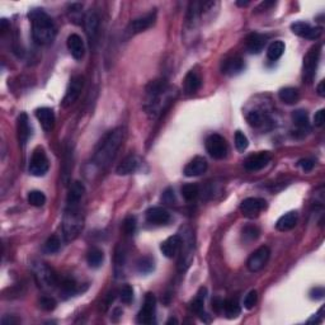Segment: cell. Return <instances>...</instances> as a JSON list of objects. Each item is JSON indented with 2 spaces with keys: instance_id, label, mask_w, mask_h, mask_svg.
<instances>
[{
  "instance_id": "1",
  "label": "cell",
  "mask_w": 325,
  "mask_h": 325,
  "mask_svg": "<svg viewBox=\"0 0 325 325\" xmlns=\"http://www.w3.org/2000/svg\"><path fill=\"white\" fill-rule=\"evenodd\" d=\"M122 141H123V129L114 128L113 131L108 132L103 139L99 141L95 151H94L93 161L101 169L108 167L112 160L116 156L117 151L121 147Z\"/></svg>"
},
{
  "instance_id": "2",
  "label": "cell",
  "mask_w": 325,
  "mask_h": 325,
  "mask_svg": "<svg viewBox=\"0 0 325 325\" xmlns=\"http://www.w3.org/2000/svg\"><path fill=\"white\" fill-rule=\"evenodd\" d=\"M32 23L33 40L38 45H47L55 40L56 25L52 18L43 9H32L28 14Z\"/></svg>"
},
{
  "instance_id": "3",
  "label": "cell",
  "mask_w": 325,
  "mask_h": 325,
  "mask_svg": "<svg viewBox=\"0 0 325 325\" xmlns=\"http://www.w3.org/2000/svg\"><path fill=\"white\" fill-rule=\"evenodd\" d=\"M83 229V213L80 203L78 205H66L62 218V231L66 241H71L80 234Z\"/></svg>"
},
{
  "instance_id": "4",
  "label": "cell",
  "mask_w": 325,
  "mask_h": 325,
  "mask_svg": "<svg viewBox=\"0 0 325 325\" xmlns=\"http://www.w3.org/2000/svg\"><path fill=\"white\" fill-rule=\"evenodd\" d=\"M320 53H321V46L316 45L312 46L307 51L306 56L304 57V71H302V79L305 83L310 84L314 80V76L316 74L317 63L320 60Z\"/></svg>"
},
{
  "instance_id": "5",
  "label": "cell",
  "mask_w": 325,
  "mask_h": 325,
  "mask_svg": "<svg viewBox=\"0 0 325 325\" xmlns=\"http://www.w3.org/2000/svg\"><path fill=\"white\" fill-rule=\"evenodd\" d=\"M33 276L38 287L42 289H50L56 284V274L47 264L36 263L33 264Z\"/></svg>"
},
{
  "instance_id": "6",
  "label": "cell",
  "mask_w": 325,
  "mask_h": 325,
  "mask_svg": "<svg viewBox=\"0 0 325 325\" xmlns=\"http://www.w3.org/2000/svg\"><path fill=\"white\" fill-rule=\"evenodd\" d=\"M206 150H207L210 156H212L213 159H223V157H226L229 151L228 142H226V140L221 135H210L207 137V140H206Z\"/></svg>"
},
{
  "instance_id": "7",
  "label": "cell",
  "mask_w": 325,
  "mask_h": 325,
  "mask_svg": "<svg viewBox=\"0 0 325 325\" xmlns=\"http://www.w3.org/2000/svg\"><path fill=\"white\" fill-rule=\"evenodd\" d=\"M48 168H50V164H48L45 150L42 147H37L30 157L29 173L35 177H43L48 172Z\"/></svg>"
},
{
  "instance_id": "8",
  "label": "cell",
  "mask_w": 325,
  "mask_h": 325,
  "mask_svg": "<svg viewBox=\"0 0 325 325\" xmlns=\"http://www.w3.org/2000/svg\"><path fill=\"white\" fill-rule=\"evenodd\" d=\"M84 88V78L81 75H76L74 76L70 80V84H69L68 89H66L65 96L62 99V107L63 108H68V107L73 106L76 101L80 96L81 90Z\"/></svg>"
},
{
  "instance_id": "9",
  "label": "cell",
  "mask_w": 325,
  "mask_h": 325,
  "mask_svg": "<svg viewBox=\"0 0 325 325\" xmlns=\"http://www.w3.org/2000/svg\"><path fill=\"white\" fill-rule=\"evenodd\" d=\"M155 20H156V12L154 10V12H150L147 13V14L142 15V17H139L136 18V19L131 20V22L128 23V25H127L126 33L128 36H134L137 35V33L144 32V30L149 29V28L154 24Z\"/></svg>"
},
{
  "instance_id": "10",
  "label": "cell",
  "mask_w": 325,
  "mask_h": 325,
  "mask_svg": "<svg viewBox=\"0 0 325 325\" xmlns=\"http://www.w3.org/2000/svg\"><path fill=\"white\" fill-rule=\"evenodd\" d=\"M155 307H156V299L152 294H146L141 310L137 315V321L140 324H152L155 320Z\"/></svg>"
},
{
  "instance_id": "11",
  "label": "cell",
  "mask_w": 325,
  "mask_h": 325,
  "mask_svg": "<svg viewBox=\"0 0 325 325\" xmlns=\"http://www.w3.org/2000/svg\"><path fill=\"white\" fill-rule=\"evenodd\" d=\"M269 255H271V251H269L268 246H261V248L256 249L254 253H251V255L249 256L248 262H246V266L250 272H259L268 262Z\"/></svg>"
},
{
  "instance_id": "12",
  "label": "cell",
  "mask_w": 325,
  "mask_h": 325,
  "mask_svg": "<svg viewBox=\"0 0 325 325\" xmlns=\"http://www.w3.org/2000/svg\"><path fill=\"white\" fill-rule=\"evenodd\" d=\"M267 207V202L262 198L256 197H249L241 202L240 210L244 216L249 218H254Z\"/></svg>"
},
{
  "instance_id": "13",
  "label": "cell",
  "mask_w": 325,
  "mask_h": 325,
  "mask_svg": "<svg viewBox=\"0 0 325 325\" xmlns=\"http://www.w3.org/2000/svg\"><path fill=\"white\" fill-rule=\"evenodd\" d=\"M291 29L296 36L302 38H307V40H317L322 33L321 27H311L309 23L305 22L292 23Z\"/></svg>"
},
{
  "instance_id": "14",
  "label": "cell",
  "mask_w": 325,
  "mask_h": 325,
  "mask_svg": "<svg viewBox=\"0 0 325 325\" xmlns=\"http://www.w3.org/2000/svg\"><path fill=\"white\" fill-rule=\"evenodd\" d=\"M271 161V155L267 151H261L258 154H253L244 161V168L248 172H258L266 168L268 162Z\"/></svg>"
},
{
  "instance_id": "15",
  "label": "cell",
  "mask_w": 325,
  "mask_h": 325,
  "mask_svg": "<svg viewBox=\"0 0 325 325\" xmlns=\"http://www.w3.org/2000/svg\"><path fill=\"white\" fill-rule=\"evenodd\" d=\"M84 28L90 43H95L99 33V17L94 10H89L84 17Z\"/></svg>"
},
{
  "instance_id": "16",
  "label": "cell",
  "mask_w": 325,
  "mask_h": 325,
  "mask_svg": "<svg viewBox=\"0 0 325 325\" xmlns=\"http://www.w3.org/2000/svg\"><path fill=\"white\" fill-rule=\"evenodd\" d=\"M183 245V240L180 235H172L168 239H165L160 245V250L162 251L167 258H174L179 253L180 248Z\"/></svg>"
},
{
  "instance_id": "17",
  "label": "cell",
  "mask_w": 325,
  "mask_h": 325,
  "mask_svg": "<svg viewBox=\"0 0 325 325\" xmlns=\"http://www.w3.org/2000/svg\"><path fill=\"white\" fill-rule=\"evenodd\" d=\"M145 217L151 225H167L170 221V213L164 207H151L146 211Z\"/></svg>"
},
{
  "instance_id": "18",
  "label": "cell",
  "mask_w": 325,
  "mask_h": 325,
  "mask_svg": "<svg viewBox=\"0 0 325 325\" xmlns=\"http://www.w3.org/2000/svg\"><path fill=\"white\" fill-rule=\"evenodd\" d=\"M245 69V63H244L243 58L239 57V56H233V57H229L226 60L222 61V65H221V71H222L225 75H238L241 71Z\"/></svg>"
},
{
  "instance_id": "19",
  "label": "cell",
  "mask_w": 325,
  "mask_h": 325,
  "mask_svg": "<svg viewBox=\"0 0 325 325\" xmlns=\"http://www.w3.org/2000/svg\"><path fill=\"white\" fill-rule=\"evenodd\" d=\"M207 160L202 156H196L185 165L184 174L187 177H198L207 170Z\"/></svg>"
},
{
  "instance_id": "20",
  "label": "cell",
  "mask_w": 325,
  "mask_h": 325,
  "mask_svg": "<svg viewBox=\"0 0 325 325\" xmlns=\"http://www.w3.org/2000/svg\"><path fill=\"white\" fill-rule=\"evenodd\" d=\"M68 48L70 51L71 56L75 60H81L85 53V46H84L83 38L76 33H73L68 37Z\"/></svg>"
},
{
  "instance_id": "21",
  "label": "cell",
  "mask_w": 325,
  "mask_h": 325,
  "mask_svg": "<svg viewBox=\"0 0 325 325\" xmlns=\"http://www.w3.org/2000/svg\"><path fill=\"white\" fill-rule=\"evenodd\" d=\"M267 43V36L261 33H250L245 40V46L248 52L250 53H261L263 51L264 46Z\"/></svg>"
},
{
  "instance_id": "22",
  "label": "cell",
  "mask_w": 325,
  "mask_h": 325,
  "mask_svg": "<svg viewBox=\"0 0 325 325\" xmlns=\"http://www.w3.org/2000/svg\"><path fill=\"white\" fill-rule=\"evenodd\" d=\"M18 140H19V145L22 147L25 146L28 139L30 136V127H29V119H28L27 113H20L18 117Z\"/></svg>"
},
{
  "instance_id": "23",
  "label": "cell",
  "mask_w": 325,
  "mask_h": 325,
  "mask_svg": "<svg viewBox=\"0 0 325 325\" xmlns=\"http://www.w3.org/2000/svg\"><path fill=\"white\" fill-rule=\"evenodd\" d=\"M36 117L40 121L41 126L45 131H51L55 126V114H53V111L51 108H47V107H42V108H38L36 111Z\"/></svg>"
},
{
  "instance_id": "24",
  "label": "cell",
  "mask_w": 325,
  "mask_h": 325,
  "mask_svg": "<svg viewBox=\"0 0 325 325\" xmlns=\"http://www.w3.org/2000/svg\"><path fill=\"white\" fill-rule=\"evenodd\" d=\"M140 167V160L136 155H128V156L124 157L122 160V162H119L118 167H117L116 173L118 175H127L132 174V173L136 172Z\"/></svg>"
},
{
  "instance_id": "25",
  "label": "cell",
  "mask_w": 325,
  "mask_h": 325,
  "mask_svg": "<svg viewBox=\"0 0 325 325\" xmlns=\"http://www.w3.org/2000/svg\"><path fill=\"white\" fill-rule=\"evenodd\" d=\"M202 85V79L197 71L192 70L185 75L184 78V91L187 95H192Z\"/></svg>"
},
{
  "instance_id": "26",
  "label": "cell",
  "mask_w": 325,
  "mask_h": 325,
  "mask_svg": "<svg viewBox=\"0 0 325 325\" xmlns=\"http://www.w3.org/2000/svg\"><path fill=\"white\" fill-rule=\"evenodd\" d=\"M84 193H85V187L81 182H74L70 185V189H69L68 198H66V203L68 205H78L80 203L81 198H83Z\"/></svg>"
},
{
  "instance_id": "27",
  "label": "cell",
  "mask_w": 325,
  "mask_h": 325,
  "mask_svg": "<svg viewBox=\"0 0 325 325\" xmlns=\"http://www.w3.org/2000/svg\"><path fill=\"white\" fill-rule=\"evenodd\" d=\"M297 223V212L291 211V212L284 213L283 216L278 218L276 223V229L279 231H288L294 229Z\"/></svg>"
},
{
  "instance_id": "28",
  "label": "cell",
  "mask_w": 325,
  "mask_h": 325,
  "mask_svg": "<svg viewBox=\"0 0 325 325\" xmlns=\"http://www.w3.org/2000/svg\"><path fill=\"white\" fill-rule=\"evenodd\" d=\"M278 96L284 104H295L299 102L300 93L296 88L287 86V88H282L281 90L278 91Z\"/></svg>"
},
{
  "instance_id": "29",
  "label": "cell",
  "mask_w": 325,
  "mask_h": 325,
  "mask_svg": "<svg viewBox=\"0 0 325 325\" xmlns=\"http://www.w3.org/2000/svg\"><path fill=\"white\" fill-rule=\"evenodd\" d=\"M222 309L225 311L226 317L228 319H234V317H238L240 314L241 309L240 305H239L238 300L235 299H228L222 302Z\"/></svg>"
},
{
  "instance_id": "30",
  "label": "cell",
  "mask_w": 325,
  "mask_h": 325,
  "mask_svg": "<svg viewBox=\"0 0 325 325\" xmlns=\"http://www.w3.org/2000/svg\"><path fill=\"white\" fill-rule=\"evenodd\" d=\"M284 43L282 41H274L271 45L268 46V50H267V57L271 61H277L284 52Z\"/></svg>"
},
{
  "instance_id": "31",
  "label": "cell",
  "mask_w": 325,
  "mask_h": 325,
  "mask_svg": "<svg viewBox=\"0 0 325 325\" xmlns=\"http://www.w3.org/2000/svg\"><path fill=\"white\" fill-rule=\"evenodd\" d=\"M86 261H88V264L90 268H99V267L103 264L104 261V253L98 248H93L88 253V256H86Z\"/></svg>"
},
{
  "instance_id": "32",
  "label": "cell",
  "mask_w": 325,
  "mask_h": 325,
  "mask_svg": "<svg viewBox=\"0 0 325 325\" xmlns=\"http://www.w3.org/2000/svg\"><path fill=\"white\" fill-rule=\"evenodd\" d=\"M292 121L299 128H307L309 127V114L304 109H297L292 113Z\"/></svg>"
},
{
  "instance_id": "33",
  "label": "cell",
  "mask_w": 325,
  "mask_h": 325,
  "mask_svg": "<svg viewBox=\"0 0 325 325\" xmlns=\"http://www.w3.org/2000/svg\"><path fill=\"white\" fill-rule=\"evenodd\" d=\"M206 292H207V289L201 288L200 292L197 294V296H196V299L193 300L192 304H190V309H192V311H194L196 314H198L200 316L203 314V305H205Z\"/></svg>"
},
{
  "instance_id": "34",
  "label": "cell",
  "mask_w": 325,
  "mask_h": 325,
  "mask_svg": "<svg viewBox=\"0 0 325 325\" xmlns=\"http://www.w3.org/2000/svg\"><path fill=\"white\" fill-rule=\"evenodd\" d=\"M137 272L141 274H149L154 271V261L150 256H142L136 263Z\"/></svg>"
},
{
  "instance_id": "35",
  "label": "cell",
  "mask_w": 325,
  "mask_h": 325,
  "mask_svg": "<svg viewBox=\"0 0 325 325\" xmlns=\"http://www.w3.org/2000/svg\"><path fill=\"white\" fill-rule=\"evenodd\" d=\"M60 246H61V240L57 235H51L50 238L46 240L45 243V251L48 254H53V253H57L60 250Z\"/></svg>"
},
{
  "instance_id": "36",
  "label": "cell",
  "mask_w": 325,
  "mask_h": 325,
  "mask_svg": "<svg viewBox=\"0 0 325 325\" xmlns=\"http://www.w3.org/2000/svg\"><path fill=\"white\" fill-rule=\"evenodd\" d=\"M182 196L185 201H193L197 198L198 193H200V188L197 184H184L182 187Z\"/></svg>"
},
{
  "instance_id": "37",
  "label": "cell",
  "mask_w": 325,
  "mask_h": 325,
  "mask_svg": "<svg viewBox=\"0 0 325 325\" xmlns=\"http://www.w3.org/2000/svg\"><path fill=\"white\" fill-rule=\"evenodd\" d=\"M28 202L35 207H41L46 203V196L41 190H30L28 193Z\"/></svg>"
},
{
  "instance_id": "38",
  "label": "cell",
  "mask_w": 325,
  "mask_h": 325,
  "mask_svg": "<svg viewBox=\"0 0 325 325\" xmlns=\"http://www.w3.org/2000/svg\"><path fill=\"white\" fill-rule=\"evenodd\" d=\"M241 234H243L244 240L250 243V241H254L258 239L259 229L255 228V226H245V228L243 229V231H241Z\"/></svg>"
},
{
  "instance_id": "39",
  "label": "cell",
  "mask_w": 325,
  "mask_h": 325,
  "mask_svg": "<svg viewBox=\"0 0 325 325\" xmlns=\"http://www.w3.org/2000/svg\"><path fill=\"white\" fill-rule=\"evenodd\" d=\"M119 299H121V301L123 304H131L132 300H134V289H132V287L129 284H124L122 287V289L119 291Z\"/></svg>"
},
{
  "instance_id": "40",
  "label": "cell",
  "mask_w": 325,
  "mask_h": 325,
  "mask_svg": "<svg viewBox=\"0 0 325 325\" xmlns=\"http://www.w3.org/2000/svg\"><path fill=\"white\" fill-rule=\"evenodd\" d=\"M246 121L249 122V124L253 127H259L263 124V116H262L261 112L258 111H251L246 114Z\"/></svg>"
},
{
  "instance_id": "41",
  "label": "cell",
  "mask_w": 325,
  "mask_h": 325,
  "mask_svg": "<svg viewBox=\"0 0 325 325\" xmlns=\"http://www.w3.org/2000/svg\"><path fill=\"white\" fill-rule=\"evenodd\" d=\"M136 225L137 222L135 216H128V217L124 218L123 223H122V229H123L126 235H132L135 233V230H136Z\"/></svg>"
},
{
  "instance_id": "42",
  "label": "cell",
  "mask_w": 325,
  "mask_h": 325,
  "mask_svg": "<svg viewBox=\"0 0 325 325\" xmlns=\"http://www.w3.org/2000/svg\"><path fill=\"white\" fill-rule=\"evenodd\" d=\"M249 141L246 139L245 135L241 131H236L235 132V146L238 149V151H244V150L248 147Z\"/></svg>"
},
{
  "instance_id": "43",
  "label": "cell",
  "mask_w": 325,
  "mask_h": 325,
  "mask_svg": "<svg viewBox=\"0 0 325 325\" xmlns=\"http://www.w3.org/2000/svg\"><path fill=\"white\" fill-rule=\"evenodd\" d=\"M61 288H62V295H65V297H70L78 292V289H76V283L74 281H71V279L63 281Z\"/></svg>"
},
{
  "instance_id": "44",
  "label": "cell",
  "mask_w": 325,
  "mask_h": 325,
  "mask_svg": "<svg viewBox=\"0 0 325 325\" xmlns=\"http://www.w3.org/2000/svg\"><path fill=\"white\" fill-rule=\"evenodd\" d=\"M256 301H258V294L256 291H250L244 299V307L251 310L256 305Z\"/></svg>"
},
{
  "instance_id": "45",
  "label": "cell",
  "mask_w": 325,
  "mask_h": 325,
  "mask_svg": "<svg viewBox=\"0 0 325 325\" xmlns=\"http://www.w3.org/2000/svg\"><path fill=\"white\" fill-rule=\"evenodd\" d=\"M40 306L41 309L46 310V311H51V310H53L56 307V301L52 297L43 296L42 299L40 300Z\"/></svg>"
},
{
  "instance_id": "46",
  "label": "cell",
  "mask_w": 325,
  "mask_h": 325,
  "mask_svg": "<svg viewBox=\"0 0 325 325\" xmlns=\"http://www.w3.org/2000/svg\"><path fill=\"white\" fill-rule=\"evenodd\" d=\"M161 201L164 203H167V205H172V203L175 201L174 190H173L172 188H168V189H165L164 193H162V196H161Z\"/></svg>"
},
{
  "instance_id": "47",
  "label": "cell",
  "mask_w": 325,
  "mask_h": 325,
  "mask_svg": "<svg viewBox=\"0 0 325 325\" xmlns=\"http://www.w3.org/2000/svg\"><path fill=\"white\" fill-rule=\"evenodd\" d=\"M325 292L322 287H315L310 291V299L311 300H321L324 297Z\"/></svg>"
},
{
  "instance_id": "48",
  "label": "cell",
  "mask_w": 325,
  "mask_h": 325,
  "mask_svg": "<svg viewBox=\"0 0 325 325\" xmlns=\"http://www.w3.org/2000/svg\"><path fill=\"white\" fill-rule=\"evenodd\" d=\"M324 121H325V111L324 109H320V111H317L316 113H315V117H314L315 126L321 127L322 124H324Z\"/></svg>"
},
{
  "instance_id": "49",
  "label": "cell",
  "mask_w": 325,
  "mask_h": 325,
  "mask_svg": "<svg viewBox=\"0 0 325 325\" xmlns=\"http://www.w3.org/2000/svg\"><path fill=\"white\" fill-rule=\"evenodd\" d=\"M299 165L302 168V170H305V172H311V170L314 169L315 162L312 161L311 159H301L299 161Z\"/></svg>"
},
{
  "instance_id": "50",
  "label": "cell",
  "mask_w": 325,
  "mask_h": 325,
  "mask_svg": "<svg viewBox=\"0 0 325 325\" xmlns=\"http://www.w3.org/2000/svg\"><path fill=\"white\" fill-rule=\"evenodd\" d=\"M17 322H19V320L17 319V317H13V316H10V317H4V319L2 320V324L3 325H8V324H17Z\"/></svg>"
},
{
  "instance_id": "51",
  "label": "cell",
  "mask_w": 325,
  "mask_h": 325,
  "mask_svg": "<svg viewBox=\"0 0 325 325\" xmlns=\"http://www.w3.org/2000/svg\"><path fill=\"white\" fill-rule=\"evenodd\" d=\"M317 94L320 96H325V83L324 81H320V84L317 85Z\"/></svg>"
},
{
  "instance_id": "52",
  "label": "cell",
  "mask_w": 325,
  "mask_h": 325,
  "mask_svg": "<svg viewBox=\"0 0 325 325\" xmlns=\"http://www.w3.org/2000/svg\"><path fill=\"white\" fill-rule=\"evenodd\" d=\"M236 5H239V7H246V5H249V2H236Z\"/></svg>"
},
{
  "instance_id": "53",
  "label": "cell",
  "mask_w": 325,
  "mask_h": 325,
  "mask_svg": "<svg viewBox=\"0 0 325 325\" xmlns=\"http://www.w3.org/2000/svg\"><path fill=\"white\" fill-rule=\"evenodd\" d=\"M170 322H177V320H175V319H170L169 321H168V324H170Z\"/></svg>"
}]
</instances>
